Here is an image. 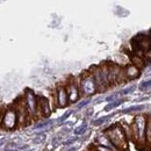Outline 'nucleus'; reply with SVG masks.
<instances>
[{
  "label": "nucleus",
  "mask_w": 151,
  "mask_h": 151,
  "mask_svg": "<svg viewBox=\"0 0 151 151\" xmlns=\"http://www.w3.org/2000/svg\"><path fill=\"white\" fill-rule=\"evenodd\" d=\"M105 134L107 135V137L111 139V142L120 151L127 150V148H128L127 135L120 126H113V127L108 128Z\"/></svg>",
  "instance_id": "nucleus-1"
},
{
  "label": "nucleus",
  "mask_w": 151,
  "mask_h": 151,
  "mask_svg": "<svg viewBox=\"0 0 151 151\" xmlns=\"http://www.w3.org/2000/svg\"><path fill=\"white\" fill-rule=\"evenodd\" d=\"M147 124H148V120L143 115L136 116L134 122H132V137L141 145H144L147 143Z\"/></svg>",
  "instance_id": "nucleus-2"
},
{
  "label": "nucleus",
  "mask_w": 151,
  "mask_h": 151,
  "mask_svg": "<svg viewBox=\"0 0 151 151\" xmlns=\"http://www.w3.org/2000/svg\"><path fill=\"white\" fill-rule=\"evenodd\" d=\"M1 127L6 130H13L17 128L18 126V114L14 107L12 108H7L1 116Z\"/></svg>",
  "instance_id": "nucleus-3"
},
{
  "label": "nucleus",
  "mask_w": 151,
  "mask_h": 151,
  "mask_svg": "<svg viewBox=\"0 0 151 151\" xmlns=\"http://www.w3.org/2000/svg\"><path fill=\"white\" fill-rule=\"evenodd\" d=\"M80 91L85 95H92L98 91L96 84H95V80L92 73L91 75H85L81 78V80H80Z\"/></svg>",
  "instance_id": "nucleus-4"
},
{
  "label": "nucleus",
  "mask_w": 151,
  "mask_h": 151,
  "mask_svg": "<svg viewBox=\"0 0 151 151\" xmlns=\"http://www.w3.org/2000/svg\"><path fill=\"white\" fill-rule=\"evenodd\" d=\"M14 108H15L17 114H18V124L19 126H26L27 122H28V119L30 117V115H29L28 111H27L24 99L18 100L15 102V105H14Z\"/></svg>",
  "instance_id": "nucleus-5"
},
{
  "label": "nucleus",
  "mask_w": 151,
  "mask_h": 151,
  "mask_svg": "<svg viewBox=\"0 0 151 151\" xmlns=\"http://www.w3.org/2000/svg\"><path fill=\"white\" fill-rule=\"evenodd\" d=\"M24 102L27 111L30 116H36L37 115V96L32 90H27L24 94Z\"/></svg>",
  "instance_id": "nucleus-6"
},
{
  "label": "nucleus",
  "mask_w": 151,
  "mask_h": 151,
  "mask_svg": "<svg viewBox=\"0 0 151 151\" xmlns=\"http://www.w3.org/2000/svg\"><path fill=\"white\" fill-rule=\"evenodd\" d=\"M51 113V107L49 104V100L44 96H38L37 98V115L41 116H49Z\"/></svg>",
  "instance_id": "nucleus-7"
},
{
  "label": "nucleus",
  "mask_w": 151,
  "mask_h": 151,
  "mask_svg": "<svg viewBox=\"0 0 151 151\" xmlns=\"http://www.w3.org/2000/svg\"><path fill=\"white\" fill-rule=\"evenodd\" d=\"M69 96H68V92L66 88L64 86H59L56 91V104L58 107L64 108L68 106L69 104Z\"/></svg>",
  "instance_id": "nucleus-8"
},
{
  "label": "nucleus",
  "mask_w": 151,
  "mask_h": 151,
  "mask_svg": "<svg viewBox=\"0 0 151 151\" xmlns=\"http://www.w3.org/2000/svg\"><path fill=\"white\" fill-rule=\"evenodd\" d=\"M66 88V92H68V96H69V101L70 102H77L80 98V88L78 87V85L71 81L69 83V85L65 87Z\"/></svg>",
  "instance_id": "nucleus-9"
},
{
  "label": "nucleus",
  "mask_w": 151,
  "mask_h": 151,
  "mask_svg": "<svg viewBox=\"0 0 151 151\" xmlns=\"http://www.w3.org/2000/svg\"><path fill=\"white\" fill-rule=\"evenodd\" d=\"M123 73H124L126 79H135L139 76V68H137L134 64H130L126 66V69L123 70Z\"/></svg>",
  "instance_id": "nucleus-10"
},
{
  "label": "nucleus",
  "mask_w": 151,
  "mask_h": 151,
  "mask_svg": "<svg viewBox=\"0 0 151 151\" xmlns=\"http://www.w3.org/2000/svg\"><path fill=\"white\" fill-rule=\"evenodd\" d=\"M123 102H124L123 99H117V100H115V101H112V102H109V104L105 107V111H106V112H109V111H112V109H114V108L119 107L120 105H122Z\"/></svg>",
  "instance_id": "nucleus-11"
},
{
  "label": "nucleus",
  "mask_w": 151,
  "mask_h": 151,
  "mask_svg": "<svg viewBox=\"0 0 151 151\" xmlns=\"http://www.w3.org/2000/svg\"><path fill=\"white\" fill-rule=\"evenodd\" d=\"M144 109V106L143 105H137V106H132V107H128L126 109L122 111V113H132V112H139V111H143Z\"/></svg>",
  "instance_id": "nucleus-12"
},
{
  "label": "nucleus",
  "mask_w": 151,
  "mask_h": 151,
  "mask_svg": "<svg viewBox=\"0 0 151 151\" xmlns=\"http://www.w3.org/2000/svg\"><path fill=\"white\" fill-rule=\"evenodd\" d=\"M86 129H87V124L86 123H83V124H80V126H78L76 128L75 134L76 135H81V134H84V132H86Z\"/></svg>",
  "instance_id": "nucleus-13"
},
{
  "label": "nucleus",
  "mask_w": 151,
  "mask_h": 151,
  "mask_svg": "<svg viewBox=\"0 0 151 151\" xmlns=\"http://www.w3.org/2000/svg\"><path fill=\"white\" fill-rule=\"evenodd\" d=\"M111 117H112V115H109V116H104V117H100V119L95 120L94 122H93V124H94V126H101L102 123L107 122V121H108Z\"/></svg>",
  "instance_id": "nucleus-14"
},
{
  "label": "nucleus",
  "mask_w": 151,
  "mask_h": 151,
  "mask_svg": "<svg viewBox=\"0 0 151 151\" xmlns=\"http://www.w3.org/2000/svg\"><path fill=\"white\" fill-rule=\"evenodd\" d=\"M147 142L151 144V119L148 120V124H147Z\"/></svg>",
  "instance_id": "nucleus-15"
},
{
  "label": "nucleus",
  "mask_w": 151,
  "mask_h": 151,
  "mask_svg": "<svg viewBox=\"0 0 151 151\" xmlns=\"http://www.w3.org/2000/svg\"><path fill=\"white\" fill-rule=\"evenodd\" d=\"M132 63H134V65H136L137 68H142L143 66V60L139 58V57H136V56H134L132 58Z\"/></svg>",
  "instance_id": "nucleus-16"
},
{
  "label": "nucleus",
  "mask_w": 151,
  "mask_h": 151,
  "mask_svg": "<svg viewBox=\"0 0 151 151\" xmlns=\"http://www.w3.org/2000/svg\"><path fill=\"white\" fill-rule=\"evenodd\" d=\"M139 88L145 91V90H151V80H147V81H143L141 85H139Z\"/></svg>",
  "instance_id": "nucleus-17"
},
{
  "label": "nucleus",
  "mask_w": 151,
  "mask_h": 151,
  "mask_svg": "<svg viewBox=\"0 0 151 151\" xmlns=\"http://www.w3.org/2000/svg\"><path fill=\"white\" fill-rule=\"evenodd\" d=\"M135 90V86H129V87H127V88H124V90H122L119 94L121 95H126V94H129V93H132V91Z\"/></svg>",
  "instance_id": "nucleus-18"
},
{
  "label": "nucleus",
  "mask_w": 151,
  "mask_h": 151,
  "mask_svg": "<svg viewBox=\"0 0 151 151\" xmlns=\"http://www.w3.org/2000/svg\"><path fill=\"white\" fill-rule=\"evenodd\" d=\"M70 115H71V112H70V111H69V112H66V113L64 114V115H63L62 117H59V119H58V122H59V123L64 122V121H65V120H66V119H68V117H69Z\"/></svg>",
  "instance_id": "nucleus-19"
},
{
  "label": "nucleus",
  "mask_w": 151,
  "mask_h": 151,
  "mask_svg": "<svg viewBox=\"0 0 151 151\" xmlns=\"http://www.w3.org/2000/svg\"><path fill=\"white\" fill-rule=\"evenodd\" d=\"M94 151H114V150L109 149V148H107V147H104V145H98V147L94 149Z\"/></svg>",
  "instance_id": "nucleus-20"
},
{
  "label": "nucleus",
  "mask_w": 151,
  "mask_h": 151,
  "mask_svg": "<svg viewBox=\"0 0 151 151\" xmlns=\"http://www.w3.org/2000/svg\"><path fill=\"white\" fill-rule=\"evenodd\" d=\"M90 102H91V100H90V99H86V100H84V101H81V102H79L77 107H78V108H83V107H85L86 105H88Z\"/></svg>",
  "instance_id": "nucleus-21"
},
{
  "label": "nucleus",
  "mask_w": 151,
  "mask_h": 151,
  "mask_svg": "<svg viewBox=\"0 0 151 151\" xmlns=\"http://www.w3.org/2000/svg\"><path fill=\"white\" fill-rule=\"evenodd\" d=\"M49 124H51V121L41 122V123H38L37 126H36V129H40V128H44V127H47V126H49Z\"/></svg>",
  "instance_id": "nucleus-22"
},
{
  "label": "nucleus",
  "mask_w": 151,
  "mask_h": 151,
  "mask_svg": "<svg viewBox=\"0 0 151 151\" xmlns=\"http://www.w3.org/2000/svg\"><path fill=\"white\" fill-rule=\"evenodd\" d=\"M5 151H18V149L15 148V145L9 144V145H7V147L5 148Z\"/></svg>",
  "instance_id": "nucleus-23"
},
{
  "label": "nucleus",
  "mask_w": 151,
  "mask_h": 151,
  "mask_svg": "<svg viewBox=\"0 0 151 151\" xmlns=\"http://www.w3.org/2000/svg\"><path fill=\"white\" fill-rule=\"evenodd\" d=\"M75 141H76V138H73V139H70V141H68V142H66V144L69 145V144H71V143H73Z\"/></svg>",
  "instance_id": "nucleus-24"
},
{
  "label": "nucleus",
  "mask_w": 151,
  "mask_h": 151,
  "mask_svg": "<svg viewBox=\"0 0 151 151\" xmlns=\"http://www.w3.org/2000/svg\"><path fill=\"white\" fill-rule=\"evenodd\" d=\"M2 113H4V111L0 108V120H1V116H2Z\"/></svg>",
  "instance_id": "nucleus-25"
},
{
  "label": "nucleus",
  "mask_w": 151,
  "mask_h": 151,
  "mask_svg": "<svg viewBox=\"0 0 151 151\" xmlns=\"http://www.w3.org/2000/svg\"><path fill=\"white\" fill-rule=\"evenodd\" d=\"M69 151H76V148H71V149H70Z\"/></svg>",
  "instance_id": "nucleus-26"
}]
</instances>
